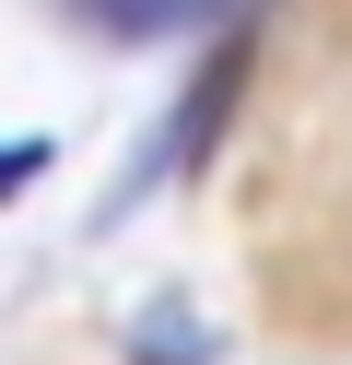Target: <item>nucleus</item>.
Returning a JSON list of instances; mask_svg holds the SVG:
<instances>
[{
  "mask_svg": "<svg viewBox=\"0 0 352 365\" xmlns=\"http://www.w3.org/2000/svg\"><path fill=\"white\" fill-rule=\"evenodd\" d=\"M117 36H164V24H200V12H223V0H94Z\"/></svg>",
  "mask_w": 352,
  "mask_h": 365,
  "instance_id": "nucleus-1",
  "label": "nucleus"
},
{
  "mask_svg": "<svg viewBox=\"0 0 352 365\" xmlns=\"http://www.w3.org/2000/svg\"><path fill=\"white\" fill-rule=\"evenodd\" d=\"M47 153H59L47 130H12V142H0V200H12V189H36V177H47Z\"/></svg>",
  "mask_w": 352,
  "mask_h": 365,
  "instance_id": "nucleus-3",
  "label": "nucleus"
},
{
  "mask_svg": "<svg viewBox=\"0 0 352 365\" xmlns=\"http://www.w3.org/2000/svg\"><path fill=\"white\" fill-rule=\"evenodd\" d=\"M129 354H141V365H200L211 341H200V318H176V307H164L153 330H129Z\"/></svg>",
  "mask_w": 352,
  "mask_h": 365,
  "instance_id": "nucleus-2",
  "label": "nucleus"
}]
</instances>
